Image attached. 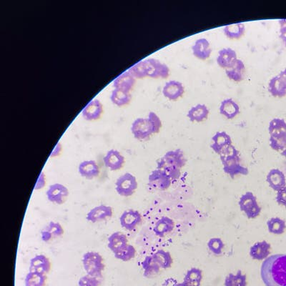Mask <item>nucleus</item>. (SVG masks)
<instances>
[{
	"instance_id": "1",
	"label": "nucleus",
	"mask_w": 286,
	"mask_h": 286,
	"mask_svg": "<svg viewBox=\"0 0 286 286\" xmlns=\"http://www.w3.org/2000/svg\"><path fill=\"white\" fill-rule=\"evenodd\" d=\"M261 275L266 286H286V254H276L263 262Z\"/></svg>"
},
{
	"instance_id": "2",
	"label": "nucleus",
	"mask_w": 286,
	"mask_h": 286,
	"mask_svg": "<svg viewBox=\"0 0 286 286\" xmlns=\"http://www.w3.org/2000/svg\"><path fill=\"white\" fill-rule=\"evenodd\" d=\"M184 215L175 218L174 215H162L155 220L153 226L155 236L160 239H170L181 237L185 231Z\"/></svg>"
},
{
	"instance_id": "3",
	"label": "nucleus",
	"mask_w": 286,
	"mask_h": 286,
	"mask_svg": "<svg viewBox=\"0 0 286 286\" xmlns=\"http://www.w3.org/2000/svg\"><path fill=\"white\" fill-rule=\"evenodd\" d=\"M128 71L135 79H142L146 77L154 79H166L169 75L168 66L154 58H148L139 61L130 67Z\"/></svg>"
},
{
	"instance_id": "4",
	"label": "nucleus",
	"mask_w": 286,
	"mask_h": 286,
	"mask_svg": "<svg viewBox=\"0 0 286 286\" xmlns=\"http://www.w3.org/2000/svg\"><path fill=\"white\" fill-rule=\"evenodd\" d=\"M223 165V170L229 175L232 179L238 175L248 176V169L241 165L239 151L233 145L227 146L218 154Z\"/></svg>"
},
{
	"instance_id": "5",
	"label": "nucleus",
	"mask_w": 286,
	"mask_h": 286,
	"mask_svg": "<svg viewBox=\"0 0 286 286\" xmlns=\"http://www.w3.org/2000/svg\"><path fill=\"white\" fill-rule=\"evenodd\" d=\"M82 264L88 275L100 278L105 271L103 257L98 252L90 251L83 255Z\"/></svg>"
},
{
	"instance_id": "6",
	"label": "nucleus",
	"mask_w": 286,
	"mask_h": 286,
	"mask_svg": "<svg viewBox=\"0 0 286 286\" xmlns=\"http://www.w3.org/2000/svg\"><path fill=\"white\" fill-rule=\"evenodd\" d=\"M137 187V178L130 173L122 175L116 182V192L122 197H130L135 193Z\"/></svg>"
},
{
	"instance_id": "7",
	"label": "nucleus",
	"mask_w": 286,
	"mask_h": 286,
	"mask_svg": "<svg viewBox=\"0 0 286 286\" xmlns=\"http://www.w3.org/2000/svg\"><path fill=\"white\" fill-rule=\"evenodd\" d=\"M131 131L135 138L139 140H146L155 134L154 128L148 118L135 120L132 124Z\"/></svg>"
},
{
	"instance_id": "8",
	"label": "nucleus",
	"mask_w": 286,
	"mask_h": 286,
	"mask_svg": "<svg viewBox=\"0 0 286 286\" xmlns=\"http://www.w3.org/2000/svg\"><path fill=\"white\" fill-rule=\"evenodd\" d=\"M239 206L248 219H255L261 214V208L258 204L255 196L251 192H247L241 196Z\"/></svg>"
},
{
	"instance_id": "9",
	"label": "nucleus",
	"mask_w": 286,
	"mask_h": 286,
	"mask_svg": "<svg viewBox=\"0 0 286 286\" xmlns=\"http://www.w3.org/2000/svg\"><path fill=\"white\" fill-rule=\"evenodd\" d=\"M186 162L184 153L181 149L170 151L158 160L157 162V169L161 168L164 166H175L181 169L186 165Z\"/></svg>"
},
{
	"instance_id": "10",
	"label": "nucleus",
	"mask_w": 286,
	"mask_h": 286,
	"mask_svg": "<svg viewBox=\"0 0 286 286\" xmlns=\"http://www.w3.org/2000/svg\"><path fill=\"white\" fill-rule=\"evenodd\" d=\"M174 183L170 178L160 169L153 170L148 178V185L159 191H165Z\"/></svg>"
},
{
	"instance_id": "11",
	"label": "nucleus",
	"mask_w": 286,
	"mask_h": 286,
	"mask_svg": "<svg viewBox=\"0 0 286 286\" xmlns=\"http://www.w3.org/2000/svg\"><path fill=\"white\" fill-rule=\"evenodd\" d=\"M69 195L70 192L68 188L61 183H54L49 185V188L46 192V195L49 202L56 205L65 204Z\"/></svg>"
},
{
	"instance_id": "12",
	"label": "nucleus",
	"mask_w": 286,
	"mask_h": 286,
	"mask_svg": "<svg viewBox=\"0 0 286 286\" xmlns=\"http://www.w3.org/2000/svg\"><path fill=\"white\" fill-rule=\"evenodd\" d=\"M142 222V215L135 210H128L123 212L120 217L122 227L128 231H135Z\"/></svg>"
},
{
	"instance_id": "13",
	"label": "nucleus",
	"mask_w": 286,
	"mask_h": 286,
	"mask_svg": "<svg viewBox=\"0 0 286 286\" xmlns=\"http://www.w3.org/2000/svg\"><path fill=\"white\" fill-rule=\"evenodd\" d=\"M113 211L112 207L105 205H100L93 208L91 211L88 212L86 215V219L88 221L96 223V222L105 221L112 218Z\"/></svg>"
},
{
	"instance_id": "14",
	"label": "nucleus",
	"mask_w": 286,
	"mask_h": 286,
	"mask_svg": "<svg viewBox=\"0 0 286 286\" xmlns=\"http://www.w3.org/2000/svg\"><path fill=\"white\" fill-rule=\"evenodd\" d=\"M103 162L107 168L111 171H118L123 168L125 158L117 150L111 149L104 156Z\"/></svg>"
},
{
	"instance_id": "15",
	"label": "nucleus",
	"mask_w": 286,
	"mask_h": 286,
	"mask_svg": "<svg viewBox=\"0 0 286 286\" xmlns=\"http://www.w3.org/2000/svg\"><path fill=\"white\" fill-rule=\"evenodd\" d=\"M185 93V88L179 81L170 80L166 82L162 89V94L166 98L176 101L183 97Z\"/></svg>"
},
{
	"instance_id": "16",
	"label": "nucleus",
	"mask_w": 286,
	"mask_h": 286,
	"mask_svg": "<svg viewBox=\"0 0 286 286\" xmlns=\"http://www.w3.org/2000/svg\"><path fill=\"white\" fill-rule=\"evenodd\" d=\"M78 172L82 178L93 180L100 176V167L95 160H84L79 163Z\"/></svg>"
},
{
	"instance_id": "17",
	"label": "nucleus",
	"mask_w": 286,
	"mask_h": 286,
	"mask_svg": "<svg viewBox=\"0 0 286 286\" xmlns=\"http://www.w3.org/2000/svg\"><path fill=\"white\" fill-rule=\"evenodd\" d=\"M102 112L103 106L101 102L98 99H94L83 108L82 115L83 118L87 121H95L100 118Z\"/></svg>"
},
{
	"instance_id": "18",
	"label": "nucleus",
	"mask_w": 286,
	"mask_h": 286,
	"mask_svg": "<svg viewBox=\"0 0 286 286\" xmlns=\"http://www.w3.org/2000/svg\"><path fill=\"white\" fill-rule=\"evenodd\" d=\"M52 264L49 258L45 255H38L31 259L30 271L47 275L50 271Z\"/></svg>"
},
{
	"instance_id": "19",
	"label": "nucleus",
	"mask_w": 286,
	"mask_h": 286,
	"mask_svg": "<svg viewBox=\"0 0 286 286\" xmlns=\"http://www.w3.org/2000/svg\"><path fill=\"white\" fill-rule=\"evenodd\" d=\"M193 55L201 61H206L211 56L212 49L211 44L206 38H199L196 40L192 47Z\"/></svg>"
},
{
	"instance_id": "20",
	"label": "nucleus",
	"mask_w": 286,
	"mask_h": 286,
	"mask_svg": "<svg viewBox=\"0 0 286 286\" xmlns=\"http://www.w3.org/2000/svg\"><path fill=\"white\" fill-rule=\"evenodd\" d=\"M268 91L275 98H284L286 96V79L280 75L275 76L268 83Z\"/></svg>"
},
{
	"instance_id": "21",
	"label": "nucleus",
	"mask_w": 286,
	"mask_h": 286,
	"mask_svg": "<svg viewBox=\"0 0 286 286\" xmlns=\"http://www.w3.org/2000/svg\"><path fill=\"white\" fill-rule=\"evenodd\" d=\"M237 54L234 49L231 48H223L219 51L217 58V63L221 68H231L237 61Z\"/></svg>"
},
{
	"instance_id": "22",
	"label": "nucleus",
	"mask_w": 286,
	"mask_h": 286,
	"mask_svg": "<svg viewBox=\"0 0 286 286\" xmlns=\"http://www.w3.org/2000/svg\"><path fill=\"white\" fill-rule=\"evenodd\" d=\"M64 233V228L60 222H50L46 228L41 231L42 241L48 243L54 238L61 237Z\"/></svg>"
},
{
	"instance_id": "23",
	"label": "nucleus",
	"mask_w": 286,
	"mask_h": 286,
	"mask_svg": "<svg viewBox=\"0 0 286 286\" xmlns=\"http://www.w3.org/2000/svg\"><path fill=\"white\" fill-rule=\"evenodd\" d=\"M271 245L268 242H258L250 248V255L254 260H266L271 254Z\"/></svg>"
},
{
	"instance_id": "24",
	"label": "nucleus",
	"mask_w": 286,
	"mask_h": 286,
	"mask_svg": "<svg viewBox=\"0 0 286 286\" xmlns=\"http://www.w3.org/2000/svg\"><path fill=\"white\" fill-rule=\"evenodd\" d=\"M269 186L275 191H279L280 189L286 186L285 177L283 173L278 169H273L270 171L266 178Z\"/></svg>"
},
{
	"instance_id": "25",
	"label": "nucleus",
	"mask_w": 286,
	"mask_h": 286,
	"mask_svg": "<svg viewBox=\"0 0 286 286\" xmlns=\"http://www.w3.org/2000/svg\"><path fill=\"white\" fill-rule=\"evenodd\" d=\"M141 266H142L143 271H144L143 272V275L148 278L156 276L160 273V270L162 269L157 261L155 260L152 254L146 256L143 259L142 263H141Z\"/></svg>"
},
{
	"instance_id": "26",
	"label": "nucleus",
	"mask_w": 286,
	"mask_h": 286,
	"mask_svg": "<svg viewBox=\"0 0 286 286\" xmlns=\"http://www.w3.org/2000/svg\"><path fill=\"white\" fill-rule=\"evenodd\" d=\"M212 140L213 143L211 145V148L217 154H219L224 148L232 145L231 136L226 132H216L212 138Z\"/></svg>"
},
{
	"instance_id": "27",
	"label": "nucleus",
	"mask_w": 286,
	"mask_h": 286,
	"mask_svg": "<svg viewBox=\"0 0 286 286\" xmlns=\"http://www.w3.org/2000/svg\"><path fill=\"white\" fill-rule=\"evenodd\" d=\"M128 244V238L123 233L115 232L108 238L107 246L113 253H116Z\"/></svg>"
},
{
	"instance_id": "28",
	"label": "nucleus",
	"mask_w": 286,
	"mask_h": 286,
	"mask_svg": "<svg viewBox=\"0 0 286 286\" xmlns=\"http://www.w3.org/2000/svg\"><path fill=\"white\" fill-rule=\"evenodd\" d=\"M135 79L130 72L125 71L115 79L113 81V85L115 88L130 92L135 85Z\"/></svg>"
},
{
	"instance_id": "29",
	"label": "nucleus",
	"mask_w": 286,
	"mask_h": 286,
	"mask_svg": "<svg viewBox=\"0 0 286 286\" xmlns=\"http://www.w3.org/2000/svg\"><path fill=\"white\" fill-rule=\"evenodd\" d=\"M220 113L227 119L232 120L240 113L239 105L233 99L224 100L220 106Z\"/></svg>"
},
{
	"instance_id": "30",
	"label": "nucleus",
	"mask_w": 286,
	"mask_h": 286,
	"mask_svg": "<svg viewBox=\"0 0 286 286\" xmlns=\"http://www.w3.org/2000/svg\"><path fill=\"white\" fill-rule=\"evenodd\" d=\"M226 75L231 80L234 82H241L244 79L245 75V66L241 60L238 59L236 63L231 68L225 70Z\"/></svg>"
},
{
	"instance_id": "31",
	"label": "nucleus",
	"mask_w": 286,
	"mask_h": 286,
	"mask_svg": "<svg viewBox=\"0 0 286 286\" xmlns=\"http://www.w3.org/2000/svg\"><path fill=\"white\" fill-rule=\"evenodd\" d=\"M208 116H209V109L204 104H197V105L192 107L188 113V117L190 121L197 122V123H201L205 120L208 119Z\"/></svg>"
},
{
	"instance_id": "32",
	"label": "nucleus",
	"mask_w": 286,
	"mask_h": 286,
	"mask_svg": "<svg viewBox=\"0 0 286 286\" xmlns=\"http://www.w3.org/2000/svg\"><path fill=\"white\" fill-rule=\"evenodd\" d=\"M224 33L231 40H239L245 34V26L243 23L229 24L224 27Z\"/></svg>"
},
{
	"instance_id": "33",
	"label": "nucleus",
	"mask_w": 286,
	"mask_h": 286,
	"mask_svg": "<svg viewBox=\"0 0 286 286\" xmlns=\"http://www.w3.org/2000/svg\"><path fill=\"white\" fill-rule=\"evenodd\" d=\"M131 94L130 92L123 91V90L115 88L111 93V101L118 106L128 105L131 100Z\"/></svg>"
},
{
	"instance_id": "34",
	"label": "nucleus",
	"mask_w": 286,
	"mask_h": 286,
	"mask_svg": "<svg viewBox=\"0 0 286 286\" xmlns=\"http://www.w3.org/2000/svg\"><path fill=\"white\" fill-rule=\"evenodd\" d=\"M152 255L162 269H167V268H170L174 264V260H173L170 253L162 249H158L156 251L152 253Z\"/></svg>"
},
{
	"instance_id": "35",
	"label": "nucleus",
	"mask_w": 286,
	"mask_h": 286,
	"mask_svg": "<svg viewBox=\"0 0 286 286\" xmlns=\"http://www.w3.org/2000/svg\"><path fill=\"white\" fill-rule=\"evenodd\" d=\"M47 275L37 272L30 271L26 275L25 286H45Z\"/></svg>"
},
{
	"instance_id": "36",
	"label": "nucleus",
	"mask_w": 286,
	"mask_h": 286,
	"mask_svg": "<svg viewBox=\"0 0 286 286\" xmlns=\"http://www.w3.org/2000/svg\"><path fill=\"white\" fill-rule=\"evenodd\" d=\"M270 135H286V122L280 118H274L270 122L268 128Z\"/></svg>"
},
{
	"instance_id": "37",
	"label": "nucleus",
	"mask_w": 286,
	"mask_h": 286,
	"mask_svg": "<svg viewBox=\"0 0 286 286\" xmlns=\"http://www.w3.org/2000/svg\"><path fill=\"white\" fill-rule=\"evenodd\" d=\"M225 286H247V276L238 271L236 274L230 273L225 278Z\"/></svg>"
},
{
	"instance_id": "38",
	"label": "nucleus",
	"mask_w": 286,
	"mask_h": 286,
	"mask_svg": "<svg viewBox=\"0 0 286 286\" xmlns=\"http://www.w3.org/2000/svg\"><path fill=\"white\" fill-rule=\"evenodd\" d=\"M136 252H136L135 247L133 245L128 244L121 250L114 253V255L118 260L123 261V262H128L135 259Z\"/></svg>"
},
{
	"instance_id": "39",
	"label": "nucleus",
	"mask_w": 286,
	"mask_h": 286,
	"mask_svg": "<svg viewBox=\"0 0 286 286\" xmlns=\"http://www.w3.org/2000/svg\"><path fill=\"white\" fill-rule=\"evenodd\" d=\"M268 231L271 234L281 235L285 232L286 229L285 222L279 218L270 219L267 222Z\"/></svg>"
},
{
	"instance_id": "40",
	"label": "nucleus",
	"mask_w": 286,
	"mask_h": 286,
	"mask_svg": "<svg viewBox=\"0 0 286 286\" xmlns=\"http://www.w3.org/2000/svg\"><path fill=\"white\" fill-rule=\"evenodd\" d=\"M202 279L203 271L199 268H192L187 272L184 281L188 282L194 286H199Z\"/></svg>"
},
{
	"instance_id": "41",
	"label": "nucleus",
	"mask_w": 286,
	"mask_h": 286,
	"mask_svg": "<svg viewBox=\"0 0 286 286\" xmlns=\"http://www.w3.org/2000/svg\"><path fill=\"white\" fill-rule=\"evenodd\" d=\"M270 146L275 151H283L286 148V135L271 136Z\"/></svg>"
},
{
	"instance_id": "42",
	"label": "nucleus",
	"mask_w": 286,
	"mask_h": 286,
	"mask_svg": "<svg viewBox=\"0 0 286 286\" xmlns=\"http://www.w3.org/2000/svg\"><path fill=\"white\" fill-rule=\"evenodd\" d=\"M208 247L213 254L219 255H221L225 245L220 238H214L208 241Z\"/></svg>"
},
{
	"instance_id": "43",
	"label": "nucleus",
	"mask_w": 286,
	"mask_h": 286,
	"mask_svg": "<svg viewBox=\"0 0 286 286\" xmlns=\"http://www.w3.org/2000/svg\"><path fill=\"white\" fill-rule=\"evenodd\" d=\"M100 278L88 274L79 278L78 281L79 286H100Z\"/></svg>"
},
{
	"instance_id": "44",
	"label": "nucleus",
	"mask_w": 286,
	"mask_h": 286,
	"mask_svg": "<svg viewBox=\"0 0 286 286\" xmlns=\"http://www.w3.org/2000/svg\"><path fill=\"white\" fill-rule=\"evenodd\" d=\"M160 169L163 170L170 178L173 182L178 181L181 176V168L175 166H164Z\"/></svg>"
},
{
	"instance_id": "45",
	"label": "nucleus",
	"mask_w": 286,
	"mask_h": 286,
	"mask_svg": "<svg viewBox=\"0 0 286 286\" xmlns=\"http://www.w3.org/2000/svg\"><path fill=\"white\" fill-rule=\"evenodd\" d=\"M148 118L151 121L153 128H154L155 134L158 133L162 128V122L158 115L154 112H150L148 114Z\"/></svg>"
},
{
	"instance_id": "46",
	"label": "nucleus",
	"mask_w": 286,
	"mask_h": 286,
	"mask_svg": "<svg viewBox=\"0 0 286 286\" xmlns=\"http://www.w3.org/2000/svg\"><path fill=\"white\" fill-rule=\"evenodd\" d=\"M276 201L279 205H281L286 209V186L283 188L280 189L277 192Z\"/></svg>"
},
{
	"instance_id": "47",
	"label": "nucleus",
	"mask_w": 286,
	"mask_h": 286,
	"mask_svg": "<svg viewBox=\"0 0 286 286\" xmlns=\"http://www.w3.org/2000/svg\"><path fill=\"white\" fill-rule=\"evenodd\" d=\"M46 183H47V180H46L45 174H44V172H42L39 176L36 184H35V190H42V189L45 188Z\"/></svg>"
},
{
	"instance_id": "48",
	"label": "nucleus",
	"mask_w": 286,
	"mask_h": 286,
	"mask_svg": "<svg viewBox=\"0 0 286 286\" xmlns=\"http://www.w3.org/2000/svg\"><path fill=\"white\" fill-rule=\"evenodd\" d=\"M279 23L280 26V37L286 47V19H280Z\"/></svg>"
},
{
	"instance_id": "49",
	"label": "nucleus",
	"mask_w": 286,
	"mask_h": 286,
	"mask_svg": "<svg viewBox=\"0 0 286 286\" xmlns=\"http://www.w3.org/2000/svg\"><path fill=\"white\" fill-rule=\"evenodd\" d=\"M62 151H63V146H62L61 142H58L55 148H54L52 153H51L50 158H55V157L59 156V155H61Z\"/></svg>"
},
{
	"instance_id": "50",
	"label": "nucleus",
	"mask_w": 286,
	"mask_h": 286,
	"mask_svg": "<svg viewBox=\"0 0 286 286\" xmlns=\"http://www.w3.org/2000/svg\"><path fill=\"white\" fill-rule=\"evenodd\" d=\"M174 286H194L192 284L189 283L188 282L183 281L181 283L175 284Z\"/></svg>"
},
{
	"instance_id": "51",
	"label": "nucleus",
	"mask_w": 286,
	"mask_h": 286,
	"mask_svg": "<svg viewBox=\"0 0 286 286\" xmlns=\"http://www.w3.org/2000/svg\"><path fill=\"white\" fill-rule=\"evenodd\" d=\"M279 75H281L282 77H284V78L286 79V68L282 70V71L279 73Z\"/></svg>"
},
{
	"instance_id": "52",
	"label": "nucleus",
	"mask_w": 286,
	"mask_h": 286,
	"mask_svg": "<svg viewBox=\"0 0 286 286\" xmlns=\"http://www.w3.org/2000/svg\"><path fill=\"white\" fill-rule=\"evenodd\" d=\"M281 155H282V156H283L284 158H285L286 159V148H285V150H284L282 152Z\"/></svg>"
}]
</instances>
